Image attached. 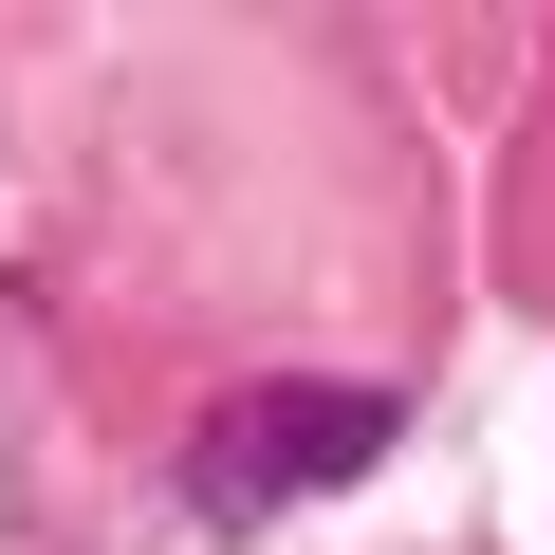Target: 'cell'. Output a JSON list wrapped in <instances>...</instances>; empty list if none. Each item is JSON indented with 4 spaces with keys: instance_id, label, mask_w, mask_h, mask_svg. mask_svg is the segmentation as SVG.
Here are the masks:
<instances>
[{
    "instance_id": "6da1fadb",
    "label": "cell",
    "mask_w": 555,
    "mask_h": 555,
    "mask_svg": "<svg viewBox=\"0 0 555 555\" xmlns=\"http://www.w3.org/2000/svg\"><path fill=\"white\" fill-rule=\"evenodd\" d=\"M371 463H389V389H259V408H222L204 500L259 518V500H315V481H371Z\"/></svg>"
}]
</instances>
